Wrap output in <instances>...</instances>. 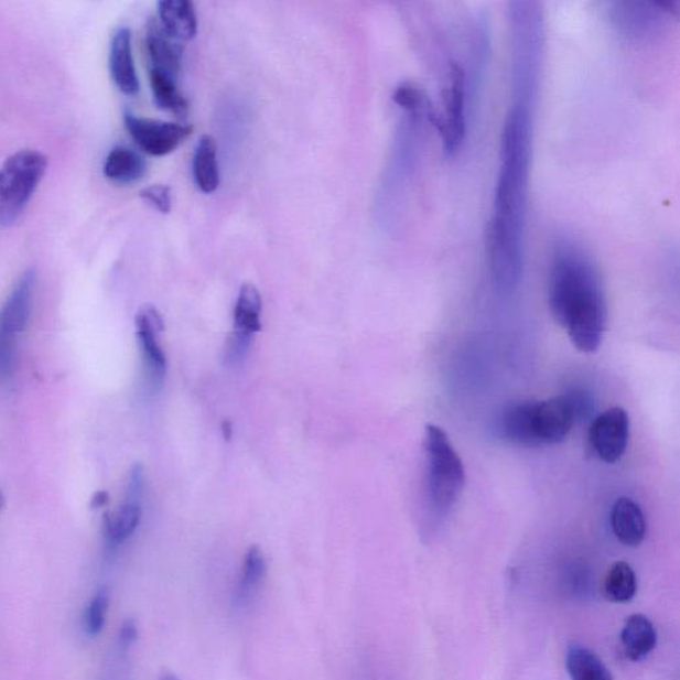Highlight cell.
Listing matches in <instances>:
<instances>
[{
	"label": "cell",
	"mask_w": 680,
	"mask_h": 680,
	"mask_svg": "<svg viewBox=\"0 0 680 680\" xmlns=\"http://www.w3.org/2000/svg\"><path fill=\"white\" fill-rule=\"evenodd\" d=\"M533 108L511 102L501 136V164L487 229L488 268L498 293L509 294L522 280L530 163L533 151Z\"/></svg>",
	"instance_id": "6da1fadb"
},
{
	"label": "cell",
	"mask_w": 680,
	"mask_h": 680,
	"mask_svg": "<svg viewBox=\"0 0 680 680\" xmlns=\"http://www.w3.org/2000/svg\"><path fill=\"white\" fill-rule=\"evenodd\" d=\"M548 298L550 313L572 345L581 353L597 352L606 330L604 283L591 255L572 238L553 245Z\"/></svg>",
	"instance_id": "7a4b0ae2"
},
{
	"label": "cell",
	"mask_w": 680,
	"mask_h": 680,
	"mask_svg": "<svg viewBox=\"0 0 680 680\" xmlns=\"http://www.w3.org/2000/svg\"><path fill=\"white\" fill-rule=\"evenodd\" d=\"M511 102L536 104L539 96L543 42V12L540 3L511 2L508 11Z\"/></svg>",
	"instance_id": "3957f363"
},
{
	"label": "cell",
	"mask_w": 680,
	"mask_h": 680,
	"mask_svg": "<svg viewBox=\"0 0 680 680\" xmlns=\"http://www.w3.org/2000/svg\"><path fill=\"white\" fill-rule=\"evenodd\" d=\"M575 422L566 395L548 400H527L505 410L501 427L511 444L539 449L565 442Z\"/></svg>",
	"instance_id": "277c9868"
},
{
	"label": "cell",
	"mask_w": 680,
	"mask_h": 680,
	"mask_svg": "<svg viewBox=\"0 0 680 680\" xmlns=\"http://www.w3.org/2000/svg\"><path fill=\"white\" fill-rule=\"evenodd\" d=\"M425 496L435 517H445L455 508L465 485L463 460L449 433L438 425L425 429Z\"/></svg>",
	"instance_id": "5b68a950"
},
{
	"label": "cell",
	"mask_w": 680,
	"mask_h": 680,
	"mask_svg": "<svg viewBox=\"0 0 680 680\" xmlns=\"http://www.w3.org/2000/svg\"><path fill=\"white\" fill-rule=\"evenodd\" d=\"M48 160L32 149L19 151L0 168V226L10 228L22 217L41 184Z\"/></svg>",
	"instance_id": "8992f818"
},
{
	"label": "cell",
	"mask_w": 680,
	"mask_h": 680,
	"mask_svg": "<svg viewBox=\"0 0 680 680\" xmlns=\"http://www.w3.org/2000/svg\"><path fill=\"white\" fill-rule=\"evenodd\" d=\"M677 3L613 2L607 15L615 31L632 42H649L666 30Z\"/></svg>",
	"instance_id": "52a82bcc"
},
{
	"label": "cell",
	"mask_w": 680,
	"mask_h": 680,
	"mask_svg": "<svg viewBox=\"0 0 680 680\" xmlns=\"http://www.w3.org/2000/svg\"><path fill=\"white\" fill-rule=\"evenodd\" d=\"M443 116L438 119V131L442 134L444 152L455 154L466 138V77L456 62L449 64L443 90Z\"/></svg>",
	"instance_id": "ba28073f"
},
{
	"label": "cell",
	"mask_w": 680,
	"mask_h": 680,
	"mask_svg": "<svg viewBox=\"0 0 680 680\" xmlns=\"http://www.w3.org/2000/svg\"><path fill=\"white\" fill-rule=\"evenodd\" d=\"M163 332L164 321L158 309L151 304L141 307L136 315V335H138L147 390L152 393L161 390L166 377V356L159 341Z\"/></svg>",
	"instance_id": "9c48e42d"
},
{
	"label": "cell",
	"mask_w": 680,
	"mask_h": 680,
	"mask_svg": "<svg viewBox=\"0 0 680 680\" xmlns=\"http://www.w3.org/2000/svg\"><path fill=\"white\" fill-rule=\"evenodd\" d=\"M262 298L255 284L244 283L235 307V332L226 342L225 360L230 366L241 365L261 330Z\"/></svg>",
	"instance_id": "30bf717a"
},
{
	"label": "cell",
	"mask_w": 680,
	"mask_h": 680,
	"mask_svg": "<svg viewBox=\"0 0 680 680\" xmlns=\"http://www.w3.org/2000/svg\"><path fill=\"white\" fill-rule=\"evenodd\" d=\"M125 125L136 145L154 158L176 151L193 132L192 126L139 118L129 112L125 115Z\"/></svg>",
	"instance_id": "8fae6325"
},
{
	"label": "cell",
	"mask_w": 680,
	"mask_h": 680,
	"mask_svg": "<svg viewBox=\"0 0 680 680\" xmlns=\"http://www.w3.org/2000/svg\"><path fill=\"white\" fill-rule=\"evenodd\" d=\"M630 438L629 414L620 407H613L593 420L589 430V444L602 462L614 464L625 455Z\"/></svg>",
	"instance_id": "7c38bea8"
},
{
	"label": "cell",
	"mask_w": 680,
	"mask_h": 680,
	"mask_svg": "<svg viewBox=\"0 0 680 680\" xmlns=\"http://www.w3.org/2000/svg\"><path fill=\"white\" fill-rule=\"evenodd\" d=\"M145 45L152 71L179 80L183 71V45L172 37L158 21L147 25Z\"/></svg>",
	"instance_id": "4fadbf2b"
},
{
	"label": "cell",
	"mask_w": 680,
	"mask_h": 680,
	"mask_svg": "<svg viewBox=\"0 0 680 680\" xmlns=\"http://www.w3.org/2000/svg\"><path fill=\"white\" fill-rule=\"evenodd\" d=\"M35 271L29 270L12 289L0 309V333L17 336L28 328L34 302Z\"/></svg>",
	"instance_id": "5bb4252c"
},
{
	"label": "cell",
	"mask_w": 680,
	"mask_h": 680,
	"mask_svg": "<svg viewBox=\"0 0 680 680\" xmlns=\"http://www.w3.org/2000/svg\"><path fill=\"white\" fill-rule=\"evenodd\" d=\"M109 71L112 79L122 94L134 96L139 94L140 82L134 67L132 51V34L122 28L115 32L109 50Z\"/></svg>",
	"instance_id": "9a60e30c"
},
{
	"label": "cell",
	"mask_w": 680,
	"mask_h": 680,
	"mask_svg": "<svg viewBox=\"0 0 680 680\" xmlns=\"http://www.w3.org/2000/svg\"><path fill=\"white\" fill-rule=\"evenodd\" d=\"M615 537L626 547L637 548L646 537V520L643 509L629 497H620L613 505L611 515Z\"/></svg>",
	"instance_id": "2e32d148"
},
{
	"label": "cell",
	"mask_w": 680,
	"mask_h": 680,
	"mask_svg": "<svg viewBox=\"0 0 680 680\" xmlns=\"http://www.w3.org/2000/svg\"><path fill=\"white\" fill-rule=\"evenodd\" d=\"M160 24L179 42H190L196 37L198 18L190 0H163L159 3Z\"/></svg>",
	"instance_id": "e0dca14e"
},
{
	"label": "cell",
	"mask_w": 680,
	"mask_h": 680,
	"mask_svg": "<svg viewBox=\"0 0 680 680\" xmlns=\"http://www.w3.org/2000/svg\"><path fill=\"white\" fill-rule=\"evenodd\" d=\"M620 644L625 656L632 662L649 657L657 646V630L644 614H634L626 620L620 633Z\"/></svg>",
	"instance_id": "ac0fdd59"
},
{
	"label": "cell",
	"mask_w": 680,
	"mask_h": 680,
	"mask_svg": "<svg viewBox=\"0 0 680 680\" xmlns=\"http://www.w3.org/2000/svg\"><path fill=\"white\" fill-rule=\"evenodd\" d=\"M102 171L114 183L129 185L145 176L147 163L133 149L116 147L108 153Z\"/></svg>",
	"instance_id": "d6986e66"
},
{
	"label": "cell",
	"mask_w": 680,
	"mask_h": 680,
	"mask_svg": "<svg viewBox=\"0 0 680 680\" xmlns=\"http://www.w3.org/2000/svg\"><path fill=\"white\" fill-rule=\"evenodd\" d=\"M193 176L205 194L215 193L219 186L217 144L212 136H203L198 141L193 155Z\"/></svg>",
	"instance_id": "ffe728a7"
},
{
	"label": "cell",
	"mask_w": 680,
	"mask_h": 680,
	"mask_svg": "<svg viewBox=\"0 0 680 680\" xmlns=\"http://www.w3.org/2000/svg\"><path fill=\"white\" fill-rule=\"evenodd\" d=\"M566 670L572 680H613L612 672L597 654L580 644L568 647Z\"/></svg>",
	"instance_id": "44dd1931"
},
{
	"label": "cell",
	"mask_w": 680,
	"mask_h": 680,
	"mask_svg": "<svg viewBox=\"0 0 680 680\" xmlns=\"http://www.w3.org/2000/svg\"><path fill=\"white\" fill-rule=\"evenodd\" d=\"M149 80H151L155 106L163 111L179 116V118H185L190 112V101L181 93L179 80L152 69H149Z\"/></svg>",
	"instance_id": "7402d4cb"
},
{
	"label": "cell",
	"mask_w": 680,
	"mask_h": 680,
	"mask_svg": "<svg viewBox=\"0 0 680 680\" xmlns=\"http://www.w3.org/2000/svg\"><path fill=\"white\" fill-rule=\"evenodd\" d=\"M605 598L614 604H626L636 597L638 591L637 574L629 563L624 561L615 562L608 569L604 581Z\"/></svg>",
	"instance_id": "603a6c76"
},
{
	"label": "cell",
	"mask_w": 680,
	"mask_h": 680,
	"mask_svg": "<svg viewBox=\"0 0 680 680\" xmlns=\"http://www.w3.org/2000/svg\"><path fill=\"white\" fill-rule=\"evenodd\" d=\"M140 521V503L126 500L116 514L104 517V528H106L108 542L114 547L126 542L136 532Z\"/></svg>",
	"instance_id": "cb8c5ba5"
},
{
	"label": "cell",
	"mask_w": 680,
	"mask_h": 680,
	"mask_svg": "<svg viewBox=\"0 0 680 680\" xmlns=\"http://www.w3.org/2000/svg\"><path fill=\"white\" fill-rule=\"evenodd\" d=\"M267 569L262 550L258 547L249 548L245 555L242 579L239 582V597H248L256 591L267 575Z\"/></svg>",
	"instance_id": "d4e9b609"
},
{
	"label": "cell",
	"mask_w": 680,
	"mask_h": 680,
	"mask_svg": "<svg viewBox=\"0 0 680 680\" xmlns=\"http://www.w3.org/2000/svg\"><path fill=\"white\" fill-rule=\"evenodd\" d=\"M109 607V592L107 587H101L90 600L86 617H84V627L88 636H99L106 625L107 614Z\"/></svg>",
	"instance_id": "484cf974"
},
{
	"label": "cell",
	"mask_w": 680,
	"mask_h": 680,
	"mask_svg": "<svg viewBox=\"0 0 680 680\" xmlns=\"http://www.w3.org/2000/svg\"><path fill=\"white\" fill-rule=\"evenodd\" d=\"M17 336L0 333V384L12 377L17 368Z\"/></svg>",
	"instance_id": "4316f807"
},
{
	"label": "cell",
	"mask_w": 680,
	"mask_h": 680,
	"mask_svg": "<svg viewBox=\"0 0 680 680\" xmlns=\"http://www.w3.org/2000/svg\"><path fill=\"white\" fill-rule=\"evenodd\" d=\"M140 197L151 206L154 207L155 211L163 213V215H168L172 211V194L171 187L166 185H151L142 190L140 193Z\"/></svg>",
	"instance_id": "83f0119b"
},
{
	"label": "cell",
	"mask_w": 680,
	"mask_h": 680,
	"mask_svg": "<svg viewBox=\"0 0 680 680\" xmlns=\"http://www.w3.org/2000/svg\"><path fill=\"white\" fill-rule=\"evenodd\" d=\"M139 638V627L132 618L126 619L121 625L119 640L122 649H129Z\"/></svg>",
	"instance_id": "f1b7e54d"
},
{
	"label": "cell",
	"mask_w": 680,
	"mask_h": 680,
	"mask_svg": "<svg viewBox=\"0 0 680 680\" xmlns=\"http://www.w3.org/2000/svg\"><path fill=\"white\" fill-rule=\"evenodd\" d=\"M108 500L109 497L107 492H97V494H95L93 497V501H90V507H93L94 509L106 507Z\"/></svg>",
	"instance_id": "f546056e"
},
{
	"label": "cell",
	"mask_w": 680,
	"mask_h": 680,
	"mask_svg": "<svg viewBox=\"0 0 680 680\" xmlns=\"http://www.w3.org/2000/svg\"><path fill=\"white\" fill-rule=\"evenodd\" d=\"M159 680H180V678L174 676V673H172L170 671H163V672H161V676L159 677Z\"/></svg>",
	"instance_id": "4dcf8cb0"
},
{
	"label": "cell",
	"mask_w": 680,
	"mask_h": 680,
	"mask_svg": "<svg viewBox=\"0 0 680 680\" xmlns=\"http://www.w3.org/2000/svg\"><path fill=\"white\" fill-rule=\"evenodd\" d=\"M223 430L225 433V439L229 440L231 435V424L229 422H224Z\"/></svg>",
	"instance_id": "1f68e13d"
},
{
	"label": "cell",
	"mask_w": 680,
	"mask_h": 680,
	"mask_svg": "<svg viewBox=\"0 0 680 680\" xmlns=\"http://www.w3.org/2000/svg\"><path fill=\"white\" fill-rule=\"evenodd\" d=\"M3 505H4V498H3L2 492H0V510L3 509Z\"/></svg>",
	"instance_id": "d6a6232c"
}]
</instances>
